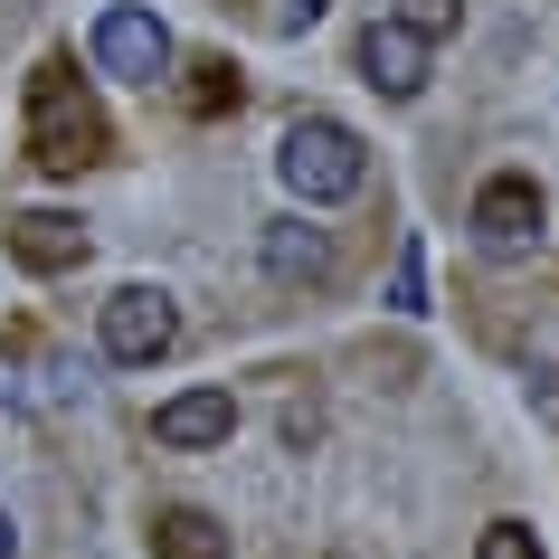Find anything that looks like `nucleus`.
<instances>
[{
    "instance_id": "nucleus-11",
    "label": "nucleus",
    "mask_w": 559,
    "mask_h": 559,
    "mask_svg": "<svg viewBox=\"0 0 559 559\" xmlns=\"http://www.w3.org/2000/svg\"><path fill=\"white\" fill-rule=\"evenodd\" d=\"M237 105V67L228 58H200L190 67V115H228Z\"/></svg>"
},
{
    "instance_id": "nucleus-1",
    "label": "nucleus",
    "mask_w": 559,
    "mask_h": 559,
    "mask_svg": "<svg viewBox=\"0 0 559 559\" xmlns=\"http://www.w3.org/2000/svg\"><path fill=\"white\" fill-rule=\"evenodd\" d=\"M105 143H115V133H105V105L76 86V67H67V58H38L29 67V162L67 180V171H95Z\"/></svg>"
},
{
    "instance_id": "nucleus-4",
    "label": "nucleus",
    "mask_w": 559,
    "mask_h": 559,
    "mask_svg": "<svg viewBox=\"0 0 559 559\" xmlns=\"http://www.w3.org/2000/svg\"><path fill=\"white\" fill-rule=\"evenodd\" d=\"M95 67L152 86V76H171V29H162L152 10H133V0H115V10L95 20Z\"/></svg>"
},
{
    "instance_id": "nucleus-15",
    "label": "nucleus",
    "mask_w": 559,
    "mask_h": 559,
    "mask_svg": "<svg viewBox=\"0 0 559 559\" xmlns=\"http://www.w3.org/2000/svg\"><path fill=\"white\" fill-rule=\"evenodd\" d=\"M323 10H332V0H285V29H313Z\"/></svg>"
},
{
    "instance_id": "nucleus-10",
    "label": "nucleus",
    "mask_w": 559,
    "mask_h": 559,
    "mask_svg": "<svg viewBox=\"0 0 559 559\" xmlns=\"http://www.w3.org/2000/svg\"><path fill=\"white\" fill-rule=\"evenodd\" d=\"M152 559H228V531L200 502H171V512H152Z\"/></svg>"
},
{
    "instance_id": "nucleus-9",
    "label": "nucleus",
    "mask_w": 559,
    "mask_h": 559,
    "mask_svg": "<svg viewBox=\"0 0 559 559\" xmlns=\"http://www.w3.org/2000/svg\"><path fill=\"white\" fill-rule=\"evenodd\" d=\"M265 275H275V285H323V275H332L323 228H304V218H275V228H265Z\"/></svg>"
},
{
    "instance_id": "nucleus-16",
    "label": "nucleus",
    "mask_w": 559,
    "mask_h": 559,
    "mask_svg": "<svg viewBox=\"0 0 559 559\" xmlns=\"http://www.w3.org/2000/svg\"><path fill=\"white\" fill-rule=\"evenodd\" d=\"M10 550H20V531H10V512H0V559H10Z\"/></svg>"
},
{
    "instance_id": "nucleus-2",
    "label": "nucleus",
    "mask_w": 559,
    "mask_h": 559,
    "mask_svg": "<svg viewBox=\"0 0 559 559\" xmlns=\"http://www.w3.org/2000/svg\"><path fill=\"white\" fill-rule=\"evenodd\" d=\"M275 171H285V190H295V200H352L370 162H360V133H352V123L304 115V123H285V143H275Z\"/></svg>"
},
{
    "instance_id": "nucleus-3",
    "label": "nucleus",
    "mask_w": 559,
    "mask_h": 559,
    "mask_svg": "<svg viewBox=\"0 0 559 559\" xmlns=\"http://www.w3.org/2000/svg\"><path fill=\"white\" fill-rule=\"evenodd\" d=\"M95 332H105V360L143 370V360H162V352L180 342V304L162 295V285H115L105 313H95Z\"/></svg>"
},
{
    "instance_id": "nucleus-7",
    "label": "nucleus",
    "mask_w": 559,
    "mask_h": 559,
    "mask_svg": "<svg viewBox=\"0 0 559 559\" xmlns=\"http://www.w3.org/2000/svg\"><path fill=\"white\" fill-rule=\"evenodd\" d=\"M10 257L29 265V275H67V265H86V228L67 209H20L10 218Z\"/></svg>"
},
{
    "instance_id": "nucleus-14",
    "label": "nucleus",
    "mask_w": 559,
    "mask_h": 559,
    "mask_svg": "<svg viewBox=\"0 0 559 559\" xmlns=\"http://www.w3.org/2000/svg\"><path fill=\"white\" fill-rule=\"evenodd\" d=\"M474 559H540V540H531L522 522H493V531H484V550H474Z\"/></svg>"
},
{
    "instance_id": "nucleus-8",
    "label": "nucleus",
    "mask_w": 559,
    "mask_h": 559,
    "mask_svg": "<svg viewBox=\"0 0 559 559\" xmlns=\"http://www.w3.org/2000/svg\"><path fill=\"white\" fill-rule=\"evenodd\" d=\"M228 427H237V399H228V389H180L171 408H152V437L180 445V455H190V445H228Z\"/></svg>"
},
{
    "instance_id": "nucleus-13",
    "label": "nucleus",
    "mask_w": 559,
    "mask_h": 559,
    "mask_svg": "<svg viewBox=\"0 0 559 559\" xmlns=\"http://www.w3.org/2000/svg\"><path fill=\"white\" fill-rule=\"evenodd\" d=\"M399 20H408L417 38H445L455 20H465V0H399Z\"/></svg>"
},
{
    "instance_id": "nucleus-6",
    "label": "nucleus",
    "mask_w": 559,
    "mask_h": 559,
    "mask_svg": "<svg viewBox=\"0 0 559 559\" xmlns=\"http://www.w3.org/2000/svg\"><path fill=\"white\" fill-rule=\"evenodd\" d=\"M360 76L408 105V95L427 86V38H417L408 20H370V29H360Z\"/></svg>"
},
{
    "instance_id": "nucleus-12",
    "label": "nucleus",
    "mask_w": 559,
    "mask_h": 559,
    "mask_svg": "<svg viewBox=\"0 0 559 559\" xmlns=\"http://www.w3.org/2000/svg\"><path fill=\"white\" fill-rule=\"evenodd\" d=\"M389 304H399V313H427V257H417V247H399V275H389Z\"/></svg>"
},
{
    "instance_id": "nucleus-5",
    "label": "nucleus",
    "mask_w": 559,
    "mask_h": 559,
    "mask_svg": "<svg viewBox=\"0 0 559 559\" xmlns=\"http://www.w3.org/2000/svg\"><path fill=\"white\" fill-rule=\"evenodd\" d=\"M474 237H484L493 257L540 247V180H531V171H493L484 190H474Z\"/></svg>"
}]
</instances>
